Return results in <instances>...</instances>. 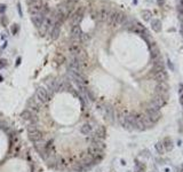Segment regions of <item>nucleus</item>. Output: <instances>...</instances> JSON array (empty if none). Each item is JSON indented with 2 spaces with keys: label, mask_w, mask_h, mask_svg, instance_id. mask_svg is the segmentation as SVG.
I'll use <instances>...</instances> for the list:
<instances>
[{
  "label": "nucleus",
  "mask_w": 183,
  "mask_h": 172,
  "mask_svg": "<svg viewBox=\"0 0 183 172\" xmlns=\"http://www.w3.org/2000/svg\"><path fill=\"white\" fill-rule=\"evenodd\" d=\"M126 20H127V16H126L124 13H121V11H111L110 16H109L107 22L110 23L111 25H118V24H124Z\"/></svg>",
  "instance_id": "1"
},
{
  "label": "nucleus",
  "mask_w": 183,
  "mask_h": 172,
  "mask_svg": "<svg viewBox=\"0 0 183 172\" xmlns=\"http://www.w3.org/2000/svg\"><path fill=\"white\" fill-rule=\"evenodd\" d=\"M84 11H85V8H84V7H80L79 9H77V11L71 15V17H70V23H71L72 27L79 25V23L81 22L82 17H84Z\"/></svg>",
  "instance_id": "2"
},
{
  "label": "nucleus",
  "mask_w": 183,
  "mask_h": 172,
  "mask_svg": "<svg viewBox=\"0 0 183 172\" xmlns=\"http://www.w3.org/2000/svg\"><path fill=\"white\" fill-rule=\"evenodd\" d=\"M36 97L38 99V101L41 103H46L48 102L51 99V95H49V93H48V91L46 90V88H44V87H39L38 90H37V92H36Z\"/></svg>",
  "instance_id": "3"
},
{
  "label": "nucleus",
  "mask_w": 183,
  "mask_h": 172,
  "mask_svg": "<svg viewBox=\"0 0 183 172\" xmlns=\"http://www.w3.org/2000/svg\"><path fill=\"white\" fill-rule=\"evenodd\" d=\"M93 135L98 139V140H101V141H104V139L107 138V130L104 129V126L100 125L97 126L96 129L93 131Z\"/></svg>",
  "instance_id": "4"
},
{
  "label": "nucleus",
  "mask_w": 183,
  "mask_h": 172,
  "mask_svg": "<svg viewBox=\"0 0 183 172\" xmlns=\"http://www.w3.org/2000/svg\"><path fill=\"white\" fill-rule=\"evenodd\" d=\"M102 111L104 113V116H105V118L110 120L111 123H113L114 120H116V114H114L113 108H111L110 106L105 104V106H104V109H103Z\"/></svg>",
  "instance_id": "5"
},
{
  "label": "nucleus",
  "mask_w": 183,
  "mask_h": 172,
  "mask_svg": "<svg viewBox=\"0 0 183 172\" xmlns=\"http://www.w3.org/2000/svg\"><path fill=\"white\" fill-rule=\"evenodd\" d=\"M81 33H82V30H81V28H80V25L71 27V38H72V40L80 43Z\"/></svg>",
  "instance_id": "6"
},
{
  "label": "nucleus",
  "mask_w": 183,
  "mask_h": 172,
  "mask_svg": "<svg viewBox=\"0 0 183 172\" xmlns=\"http://www.w3.org/2000/svg\"><path fill=\"white\" fill-rule=\"evenodd\" d=\"M44 18H45V15L42 13H38V14H33L31 15V21L33 22L34 27L37 29H39L41 27V24L44 22Z\"/></svg>",
  "instance_id": "7"
},
{
  "label": "nucleus",
  "mask_w": 183,
  "mask_h": 172,
  "mask_svg": "<svg viewBox=\"0 0 183 172\" xmlns=\"http://www.w3.org/2000/svg\"><path fill=\"white\" fill-rule=\"evenodd\" d=\"M110 13H111V9L104 7V8H102L101 11H97V20H100V21H102V22L108 21L109 16H110Z\"/></svg>",
  "instance_id": "8"
},
{
  "label": "nucleus",
  "mask_w": 183,
  "mask_h": 172,
  "mask_svg": "<svg viewBox=\"0 0 183 172\" xmlns=\"http://www.w3.org/2000/svg\"><path fill=\"white\" fill-rule=\"evenodd\" d=\"M61 24H62V23L56 22L51 28V38L53 40L57 39L58 36H60V33H61Z\"/></svg>",
  "instance_id": "9"
},
{
  "label": "nucleus",
  "mask_w": 183,
  "mask_h": 172,
  "mask_svg": "<svg viewBox=\"0 0 183 172\" xmlns=\"http://www.w3.org/2000/svg\"><path fill=\"white\" fill-rule=\"evenodd\" d=\"M156 94H166L168 95V85L167 83H158L154 87Z\"/></svg>",
  "instance_id": "10"
},
{
  "label": "nucleus",
  "mask_w": 183,
  "mask_h": 172,
  "mask_svg": "<svg viewBox=\"0 0 183 172\" xmlns=\"http://www.w3.org/2000/svg\"><path fill=\"white\" fill-rule=\"evenodd\" d=\"M93 131H94V129H93V126H92L89 123L82 124L79 129V132L82 135H91L92 133H93Z\"/></svg>",
  "instance_id": "11"
},
{
  "label": "nucleus",
  "mask_w": 183,
  "mask_h": 172,
  "mask_svg": "<svg viewBox=\"0 0 183 172\" xmlns=\"http://www.w3.org/2000/svg\"><path fill=\"white\" fill-rule=\"evenodd\" d=\"M154 77L158 83H166V80H167L166 70H164V71H159V72H154Z\"/></svg>",
  "instance_id": "12"
},
{
  "label": "nucleus",
  "mask_w": 183,
  "mask_h": 172,
  "mask_svg": "<svg viewBox=\"0 0 183 172\" xmlns=\"http://www.w3.org/2000/svg\"><path fill=\"white\" fill-rule=\"evenodd\" d=\"M161 142H163V146H164L165 150H167V151H171L172 149L174 148V142H173V140L171 138H165Z\"/></svg>",
  "instance_id": "13"
},
{
  "label": "nucleus",
  "mask_w": 183,
  "mask_h": 172,
  "mask_svg": "<svg viewBox=\"0 0 183 172\" xmlns=\"http://www.w3.org/2000/svg\"><path fill=\"white\" fill-rule=\"evenodd\" d=\"M81 94H84V95H85V97H87V100L89 99V100H91V101H93V102H95V101H96V97H95V94H94V93H93V92H92L91 90H88L87 87H86V88H85V91L82 92Z\"/></svg>",
  "instance_id": "14"
},
{
  "label": "nucleus",
  "mask_w": 183,
  "mask_h": 172,
  "mask_svg": "<svg viewBox=\"0 0 183 172\" xmlns=\"http://www.w3.org/2000/svg\"><path fill=\"white\" fill-rule=\"evenodd\" d=\"M134 171H135V172H144V171H145V164H144V163H142V162L135 161Z\"/></svg>",
  "instance_id": "15"
},
{
  "label": "nucleus",
  "mask_w": 183,
  "mask_h": 172,
  "mask_svg": "<svg viewBox=\"0 0 183 172\" xmlns=\"http://www.w3.org/2000/svg\"><path fill=\"white\" fill-rule=\"evenodd\" d=\"M151 28L156 32H160L161 31V22H160L159 20H154L151 22Z\"/></svg>",
  "instance_id": "16"
},
{
  "label": "nucleus",
  "mask_w": 183,
  "mask_h": 172,
  "mask_svg": "<svg viewBox=\"0 0 183 172\" xmlns=\"http://www.w3.org/2000/svg\"><path fill=\"white\" fill-rule=\"evenodd\" d=\"M32 115L33 114H32V111H31L30 109H25L22 114H21V117H22V119L24 120H30L31 117H32Z\"/></svg>",
  "instance_id": "17"
},
{
  "label": "nucleus",
  "mask_w": 183,
  "mask_h": 172,
  "mask_svg": "<svg viewBox=\"0 0 183 172\" xmlns=\"http://www.w3.org/2000/svg\"><path fill=\"white\" fill-rule=\"evenodd\" d=\"M154 149H156V151H157L159 155H163L164 154V151H165V148H164L161 141H158V142L154 143Z\"/></svg>",
  "instance_id": "18"
},
{
  "label": "nucleus",
  "mask_w": 183,
  "mask_h": 172,
  "mask_svg": "<svg viewBox=\"0 0 183 172\" xmlns=\"http://www.w3.org/2000/svg\"><path fill=\"white\" fill-rule=\"evenodd\" d=\"M141 15H142V18L144 21H150L151 17H152V14H151V11H142Z\"/></svg>",
  "instance_id": "19"
},
{
  "label": "nucleus",
  "mask_w": 183,
  "mask_h": 172,
  "mask_svg": "<svg viewBox=\"0 0 183 172\" xmlns=\"http://www.w3.org/2000/svg\"><path fill=\"white\" fill-rule=\"evenodd\" d=\"M18 30H20L18 24H13V25H11V33L14 34V36H15V34H17Z\"/></svg>",
  "instance_id": "20"
},
{
  "label": "nucleus",
  "mask_w": 183,
  "mask_h": 172,
  "mask_svg": "<svg viewBox=\"0 0 183 172\" xmlns=\"http://www.w3.org/2000/svg\"><path fill=\"white\" fill-rule=\"evenodd\" d=\"M6 65H7V61L4 60V59H1V60H0V69L5 68Z\"/></svg>",
  "instance_id": "21"
},
{
  "label": "nucleus",
  "mask_w": 183,
  "mask_h": 172,
  "mask_svg": "<svg viewBox=\"0 0 183 172\" xmlns=\"http://www.w3.org/2000/svg\"><path fill=\"white\" fill-rule=\"evenodd\" d=\"M141 156L150 157V151H149V150H143V151H141Z\"/></svg>",
  "instance_id": "22"
},
{
  "label": "nucleus",
  "mask_w": 183,
  "mask_h": 172,
  "mask_svg": "<svg viewBox=\"0 0 183 172\" xmlns=\"http://www.w3.org/2000/svg\"><path fill=\"white\" fill-rule=\"evenodd\" d=\"M1 23H2V25H4V27H6V25H7V23H8V20H7V17H6V16L1 17Z\"/></svg>",
  "instance_id": "23"
},
{
  "label": "nucleus",
  "mask_w": 183,
  "mask_h": 172,
  "mask_svg": "<svg viewBox=\"0 0 183 172\" xmlns=\"http://www.w3.org/2000/svg\"><path fill=\"white\" fill-rule=\"evenodd\" d=\"M6 11V5L4 4H0V13H4Z\"/></svg>",
  "instance_id": "24"
},
{
  "label": "nucleus",
  "mask_w": 183,
  "mask_h": 172,
  "mask_svg": "<svg viewBox=\"0 0 183 172\" xmlns=\"http://www.w3.org/2000/svg\"><path fill=\"white\" fill-rule=\"evenodd\" d=\"M178 13H180V15H183V5H180L178 6Z\"/></svg>",
  "instance_id": "25"
},
{
  "label": "nucleus",
  "mask_w": 183,
  "mask_h": 172,
  "mask_svg": "<svg viewBox=\"0 0 183 172\" xmlns=\"http://www.w3.org/2000/svg\"><path fill=\"white\" fill-rule=\"evenodd\" d=\"M157 2H158V5L159 6H163L165 4V0H157Z\"/></svg>",
  "instance_id": "26"
},
{
  "label": "nucleus",
  "mask_w": 183,
  "mask_h": 172,
  "mask_svg": "<svg viewBox=\"0 0 183 172\" xmlns=\"http://www.w3.org/2000/svg\"><path fill=\"white\" fill-rule=\"evenodd\" d=\"M167 64H168V67H169V68H171L172 70L174 69V68H173V64H172V62L169 61V60H167Z\"/></svg>",
  "instance_id": "27"
},
{
  "label": "nucleus",
  "mask_w": 183,
  "mask_h": 172,
  "mask_svg": "<svg viewBox=\"0 0 183 172\" xmlns=\"http://www.w3.org/2000/svg\"><path fill=\"white\" fill-rule=\"evenodd\" d=\"M180 102H181V104L183 106V92L180 94Z\"/></svg>",
  "instance_id": "28"
},
{
  "label": "nucleus",
  "mask_w": 183,
  "mask_h": 172,
  "mask_svg": "<svg viewBox=\"0 0 183 172\" xmlns=\"http://www.w3.org/2000/svg\"><path fill=\"white\" fill-rule=\"evenodd\" d=\"M20 63H21V57H18V59H17V63H16V65H20Z\"/></svg>",
  "instance_id": "29"
},
{
  "label": "nucleus",
  "mask_w": 183,
  "mask_h": 172,
  "mask_svg": "<svg viewBox=\"0 0 183 172\" xmlns=\"http://www.w3.org/2000/svg\"><path fill=\"white\" fill-rule=\"evenodd\" d=\"M164 172H169V169H165V171Z\"/></svg>",
  "instance_id": "30"
},
{
  "label": "nucleus",
  "mask_w": 183,
  "mask_h": 172,
  "mask_svg": "<svg viewBox=\"0 0 183 172\" xmlns=\"http://www.w3.org/2000/svg\"><path fill=\"white\" fill-rule=\"evenodd\" d=\"M181 5H183V0H181Z\"/></svg>",
  "instance_id": "31"
}]
</instances>
